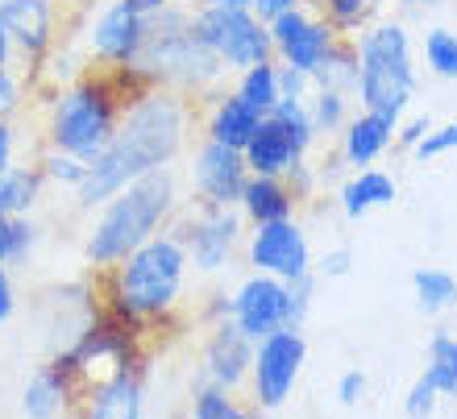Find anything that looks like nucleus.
<instances>
[{
  "label": "nucleus",
  "mask_w": 457,
  "mask_h": 419,
  "mask_svg": "<svg viewBox=\"0 0 457 419\" xmlns=\"http://www.w3.org/2000/svg\"><path fill=\"white\" fill-rule=\"evenodd\" d=\"M195 125H200V100L162 84H150L145 92H137L120 112L112 142L87 162L84 183L71 192L75 208L96 212L125 183L142 179L158 167H175L192 145Z\"/></svg>",
  "instance_id": "obj_1"
},
{
  "label": "nucleus",
  "mask_w": 457,
  "mask_h": 419,
  "mask_svg": "<svg viewBox=\"0 0 457 419\" xmlns=\"http://www.w3.org/2000/svg\"><path fill=\"white\" fill-rule=\"evenodd\" d=\"M145 87L150 79L137 67H125V71L87 67L50 92L46 117H42V142L92 162L112 142L125 104Z\"/></svg>",
  "instance_id": "obj_2"
},
{
  "label": "nucleus",
  "mask_w": 457,
  "mask_h": 419,
  "mask_svg": "<svg viewBox=\"0 0 457 419\" xmlns=\"http://www.w3.org/2000/svg\"><path fill=\"white\" fill-rule=\"evenodd\" d=\"M96 275H100V303L104 308H112L117 316H125L133 324H142V328H154V324H167L179 312L192 262H187L183 241L170 228H162V233H154L137 250L125 253L120 262L104 266Z\"/></svg>",
  "instance_id": "obj_3"
},
{
  "label": "nucleus",
  "mask_w": 457,
  "mask_h": 419,
  "mask_svg": "<svg viewBox=\"0 0 457 419\" xmlns=\"http://www.w3.org/2000/svg\"><path fill=\"white\" fill-rule=\"evenodd\" d=\"M183 204H187V195H183V179L175 167H158L150 175H142V179L125 183L117 195H109L92 212V225L84 228V245H79L84 262L92 270L120 262L142 241L170 228V220H175V212Z\"/></svg>",
  "instance_id": "obj_4"
},
{
  "label": "nucleus",
  "mask_w": 457,
  "mask_h": 419,
  "mask_svg": "<svg viewBox=\"0 0 457 419\" xmlns=\"http://www.w3.org/2000/svg\"><path fill=\"white\" fill-rule=\"evenodd\" d=\"M137 71L150 84L175 87L192 100L217 96L228 75L225 62L212 54V46L192 29V0H175L145 17V46Z\"/></svg>",
  "instance_id": "obj_5"
},
{
  "label": "nucleus",
  "mask_w": 457,
  "mask_h": 419,
  "mask_svg": "<svg viewBox=\"0 0 457 419\" xmlns=\"http://www.w3.org/2000/svg\"><path fill=\"white\" fill-rule=\"evenodd\" d=\"M358 87L353 100L361 108L386 112L403 120L411 112V100L420 92V62L411 29L399 17H374L358 37Z\"/></svg>",
  "instance_id": "obj_6"
},
{
  "label": "nucleus",
  "mask_w": 457,
  "mask_h": 419,
  "mask_svg": "<svg viewBox=\"0 0 457 419\" xmlns=\"http://www.w3.org/2000/svg\"><path fill=\"white\" fill-rule=\"evenodd\" d=\"M245 228L250 225H245L237 204H195V200H187L170 220V233L183 241L192 270L204 278L225 275L228 266L237 262L241 245H245Z\"/></svg>",
  "instance_id": "obj_7"
},
{
  "label": "nucleus",
  "mask_w": 457,
  "mask_h": 419,
  "mask_svg": "<svg viewBox=\"0 0 457 419\" xmlns=\"http://www.w3.org/2000/svg\"><path fill=\"white\" fill-rule=\"evenodd\" d=\"M308 366V336L303 328H278V333L253 341V366L245 398L250 415H275L295 398V386Z\"/></svg>",
  "instance_id": "obj_8"
},
{
  "label": "nucleus",
  "mask_w": 457,
  "mask_h": 419,
  "mask_svg": "<svg viewBox=\"0 0 457 419\" xmlns=\"http://www.w3.org/2000/svg\"><path fill=\"white\" fill-rule=\"evenodd\" d=\"M192 29L212 46V54L225 62L228 75L245 71L262 59H275L270 25L253 9H200V4H192Z\"/></svg>",
  "instance_id": "obj_9"
},
{
  "label": "nucleus",
  "mask_w": 457,
  "mask_h": 419,
  "mask_svg": "<svg viewBox=\"0 0 457 419\" xmlns=\"http://www.w3.org/2000/svg\"><path fill=\"white\" fill-rule=\"evenodd\" d=\"M241 258H245V266H250V270L287 278V283H291V278H303V275H316L312 237H308V228H303L295 216L266 220V225H250V228H245Z\"/></svg>",
  "instance_id": "obj_10"
},
{
  "label": "nucleus",
  "mask_w": 457,
  "mask_h": 419,
  "mask_svg": "<svg viewBox=\"0 0 457 419\" xmlns=\"http://www.w3.org/2000/svg\"><path fill=\"white\" fill-rule=\"evenodd\" d=\"M92 374L79 361L59 349L54 357H46L21 386V415L29 419H54V415H79L87 395Z\"/></svg>",
  "instance_id": "obj_11"
},
{
  "label": "nucleus",
  "mask_w": 457,
  "mask_h": 419,
  "mask_svg": "<svg viewBox=\"0 0 457 419\" xmlns=\"http://www.w3.org/2000/svg\"><path fill=\"white\" fill-rule=\"evenodd\" d=\"M250 179L245 154L212 137L187 145V200L195 204H237L241 187Z\"/></svg>",
  "instance_id": "obj_12"
},
{
  "label": "nucleus",
  "mask_w": 457,
  "mask_h": 419,
  "mask_svg": "<svg viewBox=\"0 0 457 419\" xmlns=\"http://www.w3.org/2000/svg\"><path fill=\"white\" fill-rule=\"evenodd\" d=\"M87 62L104 71H125L137 67L145 46V12H137L129 0H109L96 12V21L87 25Z\"/></svg>",
  "instance_id": "obj_13"
},
{
  "label": "nucleus",
  "mask_w": 457,
  "mask_h": 419,
  "mask_svg": "<svg viewBox=\"0 0 457 419\" xmlns=\"http://www.w3.org/2000/svg\"><path fill=\"white\" fill-rule=\"evenodd\" d=\"M228 320L237 324L250 341H262L278 328H295V320H291V283L262 275V270H250L233 287V316Z\"/></svg>",
  "instance_id": "obj_14"
},
{
  "label": "nucleus",
  "mask_w": 457,
  "mask_h": 419,
  "mask_svg": "<svg viewBox=\"0 0 457 419\" xmlns=\"http://www.w3.org/2000/svg\"><path fill=\"white\" fill-rule=\"evenodd\" d=\"M145 378H150V357L120 361V366H109V370L92 374L79 415H87V419L145 415V398H150V382H145Z\"/></svg>",
  "instance_id": "obj_15"
},
{
  "label": "nucleus",
  "mask_w": 457,
  "mask_h": 419,
  "mask_svg": "<svg viewBox=\"0 0 457 419\" xmlns=\"http://www.w3.org/2000/svg\"><path fill=\"white\" fill-rule=\"evenodd\" d=\"M0 21L12 37L17 67L37 75L50 50L59 46V4L54 0H0Z\"/></svg>",
  "instance_id": "obj_16"
},
{
  "label": "nucleus",
  "mask_w": 457,
  "mask_h": 419,
  "mask_svg": "<svg viewBox=\"0 0 457 419\" xmlns=\"http://www.w3.org/2000/svg\"><path fill=\"white\" fill-rule=\"evenodd\" d=\"M337 29L312 9V4H300V9L283 12L278 21H270V42H275V59L278 62H291L300 71L312 75L320 67L333 42H337Z\"/></svg>",
  "instance_id": "obj_17"
},
{
  "label": "nucleus",
  "mask_w": 457,
  "mask_h": 419,
  "mask_svg": "<svg viewBox=\"0 0 457 419\" xmlns=\"http://www.w3.org/2000/svg\"><path fill=\"white\" fill-rule=\"evenodd\" d=\"M253 366V341L241 333L233 320H212L208 324L204 341H200V378L220 382L228 390L245 395Z\"/></svg>",
  "instance_id": "obj_18"
},
{
  "label": "nucleus",
  "mask_w": 457,
  "mask_h": 419,
  "mask_svg": "<svg viewBox=\"0 0 457 419\" xmlns=\"http://www.w3.org/2000/svg\"><path fill=\"white\" fill-rule=\"evenodd\" d=\"M395 129L399 120L386 117V112H374V108H353L349 125L337 133V154L349 170L374 167L378 158H386L395 150Z\"/></svg>",
  "instance_id": "obj_19"
},
{
  "label": "nucleus",
  "mask_w": 457,
  "mask_h": 419,
  "mask_svg": "<svg viewBox=\"0 0 457 419\" xmlns=\"http://www.w3.org/2000/svg\"><path fill=\"white\" fill-rule=\"evenodd\" d=\"M200 104H204L200 108V133L220 145H233V150H245V142L262 125V112L245 104L237 92H217V96L200 100Z\"/></svg>",
  "instance_id": "obj_20"
},
{
  "label": "nucleus",
  "mask_w": 457,
  "mask_h": 419,
  "mask_svg": "<svg viewBox=\"0 0 457 419\" xmlns=\"http://www.w3.org/2000/svg\"><path fill=\"white\" fill-rule=\"evenodd\" d=\"M395 200H399V183L391 170L361 167V170H349L345 179L337 183V212L345 216L349 225L366 220L378 208H391Z\"/></svg>",
  "instance_id": "obj_21"
},
{
  "label": "nucleus",
  "mask_w": 457,
  "mask_h": 419,
  "mask_svg": "<svg viewBox=\"0 0 457 419\" xmlns=\"http://www.w3.org/2000/svg\"><path fill=\"white\" fill-rule=\"evenodd\" d=\"M245 225H266V220H283V216L300 212V195L291 192L287 175H250L245 187H241L237 200Z\"/></svg>",
  "instance_id": "obj_22"
},
{
  "label": "nucleus",
  "mask_w": 457,
  "mask_h": 419,
  "mask_svg": "<svg viewBox=\"0 0 457 419\" xmlns=\"http://www.w3.org/2000/svg\"><path fill=\"white\" fill-rule=\"evenodd\" d=\"M241 154H245L250 175H287L295 162H303L300 145L291 142V133L283 129L275 117H262L258 133L245 142V150H241Z\"/></svg>",
  "instance_id": "obj_23"
},
{
  "label": "nucleus",
  "mask_w": 457,
  "mask_h": 419,
  "mask_svg": "<svg viewBox=\"0 0 457 419\" xmlns=\"http://www.w3.org/2000/svg\"><path fill=\"white\" fill-rule=\"evenodd\" d=\"M46 192V179L37 162H12L9 170H0V212H37Z\"/></svg>",
  "instance_id": "obj_24"
},
{
  "label": "nucleus",
  "mask_w": 457,
  "mask_h": 419,
  "mask_svg": "<svg viewBox=\"0 0 457 419\" xmlns=\"http://www.w3.org/2000/svg\"><path fill=\"white\" fill-rule=\"evenodd\" d=\"M411 300L424 316H445L457 308V275L441 266H420L411 270Z\"/></svg>",
  "instance_id": "obj_25"
},
{
  "label": "nucleus",
  "mask_w": 457,
  "mask_h": 419,
  "mask_svg": "<svg viewBox=\"0 0 457 419\" xmlns=\"http://www.w3.org/2000/svg\"><path fill=\"white\" fill-rule=\"evenodd\" d=\"M42 228L29 212H0V266H25L34 258Z\"/></svg>",
  "instance_id": "obj_26"
},
{
  "label": "nucleus",
  "mask_w": 457,
  "mask_h": 419,
  "mask_svg": "<svg viewBox=\"0 0 457 419\" xmlns=\"http://www.w3.org/2000/svg\"><path fill=\"white\" fill-rule=\"evenodd\" d=\"M353 104H358V100L349 96V92L312 87V92H308V117H312V125H316V137H320V142H325V137H337L349 125V117H353Z\"/></svg>",
  "instance_id": "obj_27"
},
{
  "label": "nucleus",
  "mask_w": 457,
  "mask_h": 419,
  "mask_svg": "<svg viewBox=\"0 0 457 419\" xmlns=\"http://www.w3.org/2000/svg\"><path fill=\"white\" fill-rule=\"evenodd\" d=\"M233 92L266 117L283 100V92H278V59H262V62H253V67H245V71H237Z\"/></svg>",
  "instance_id": "obj_28"
},
{
  "label": "nucleus",
  "mask_w": 457,
  "mask_h": 419,
  "mask_svg": "<svg viewBox=\"0 0 457 419\" xmlns=\"http://www.w3.org/2000/svg\"><path fill=\"white\" fill-rule=\"evenodd\" d=\"M312 87H337V92L353 96V87H358V42L353 37H337L333 42V50L312 71Z\"/></svg>",
  "instance_id": "obj_29"
},
{
  "label": "nucleus",
  "mask_w": 457,
  "mask_h": 419,
  "mask_svg": "<svg viewBox=\"0 0 457 419\" xmlns=\"http://www.w3.org/2000/svg\"><path fill=\"white\" fill-rule=\"evenodd\" d=\"M308 4H312L341 37H358L361 29L378 17V9H383V0H308Z\"/></svg>",
  "instance_id": "obj_30"
},
{
  "label": "nucleus",
  "mask_w": 457,
  "mask_h": 419,
  "mask_svg": "<svg viewBox=\"0 0 457 419\" xmlns=\"http://www.w3.org/2000/svg\"><path fill=\"white\" fill-rule=\"evenodd\" d=\"M187 411H192L195 419H241V415H250V407L241 403L237 390H228V386H220V382H208V378H200V382L192 386V403H187Z\"/></svg>",
  "instance_id": "obj_31"
},
{
  "label": "nucleus",
  "mask_w": 457,
  "mask_h": 419,
  "mask_svg": "<svg viewBox=\"0 0 457 419\" xmlns=\"http://www.w3.org/2000/svg\"><path fill=\"white\" fill-rule=\"evenodd\" d=\"M433 378V386L441 390V398H453L457 403V336L453 333H433L428 341V357H424V370Z\"/></svg>",
  "instance_id": "obj_32"
},
{
  "label": "nucleus",
  "mask_w": 457,
  "mask_h": 419,
  "mask_svg": "<svg viewBox=\"0 0 457 419\" xmlns=\"http://www.w3.org/2000/svg\"><path fill=\"white\" fill-rule=\"evenodd\" d=\"M420 62L428 67V75L445 79V84L457 79V34L449 25H433L420 37Z\"/></svg>",
  "instance_id": "obj_33"
},
{
  "label": "nucleus",
  "mask_w": 457,
  "mask_h": 419,
  "mask_svg": "<svg viewBox=\"0 0 457 419\" xmlns=\"http://www.w3.org/2000/svg\"><path fill=\"white\" fill-rule=\"evenodd\" d=\"M34 162H37V170H42L46 187H62V192H75V187L84 183V175H87V162H84V158L67 154V150H54V145H46V150H42Z\"/></svg>",
  "instance_id": "obj_34"
},
{
  "label": "nucleus",
  "mask_w": 457,
  "mask_h": 419,
  "mask_svg": "<svg viewBox=\"0 0 457 419\" xmlns=\"http://www.w3.org/2000/svg\"><path fill=\"white\" fill-rule=\"evenodd\" d=\"M266 117H275L278 125L291 133V142L300 145V154L312 158V150H316V142H320V137H316V125H312V117H308V100H287V96H283L275 108H270V112H266Z\"/></svg>",
  "instance_id": "obj_35"
},
{
  "label": "nucleus",
  "mask_w": 457,
  "mask_h": 419,
  "mask_svg": "<svg viewBox=\"0 0 457 419\" xmlns=\"http://www.w3.org/2000/svg\"><path fill=\"white\" fill-rule=\"evenodd\" d=\"M29 104V87H25V71L17 62L0 67V117H21Z\"/></svg>",
  "instance_id": "obj_36"
},
{
  "label": "nucleus",
  "mask_w": 457,
  "mask_h": 419,
  "mask_svg": "<svg viewBox=\"0 0 457 419\" xmlns=\"http://www.w3.org/2000/svg\"><path fill=\"white\" fill-rule=\"evenodd\" d=\"M445 154H457V117L445 120V125H433L416 142V150H411L416 162H436V158H445Z\"/></svg>",
  "instance_id": "obj_37"
},
{
  "label": "nucleus",
  "mask_w": 457,
  "mask_h": 419,
  "mask_svg": "<svg viewBox=\"0 0 457 419\" xmlns=\"http://www.w3.org/2000/svg\"><path fill=\"white\" fill-rule=\"evenodd\" d=\"M441 390L433 386V378L428 374H420L416 382L408 386V395H403V415H411V419H433L436 411H441Z\"/></svg>",
  "instance_id": "obj_38"
},
{
  "label": "nucleus",
  "mask_w": 457,
  "mask_h": 419,
  "mask_svg": "<svg viewBox=\"0 0 457 419\" xmlns=\"http://www.w3.org/2000/svg\"><path fill=\"white\" fill-rule=\"evenodd\" d=\"M333 398H337V407L345 411H358L366 407V398H370V374L366 370H345L333 386Z\"/></svg>",
  "instance_id": "obj_39"
},
{
  "label": "nucleus",
  "mask_w": 457,
  "mask_h": 419,
  "mask_svg": "<svg viewBox=\"0 0 457 419\" xmlns=\"http://www.w3.org/2000/svg\"><path fill=\"white\" fill-rule=\"evenodd\" d=\"M353 270V250L349 245H333L316 258V278H325V283H337V278H349Z\"/></svg>",
  "instance_id": "obj_40"
},
{
  "label": "nucleus",
  "mask_w": 457,
  "mask_h": 419,
  "mask_svg": "<svg viewBox=\"0 0 457 419\" xmlns=\"http://www.w3.org/2000/svg\"><path fill=\"white\" fill-rule=\"evenodd\" d=\"M312 303H316V275L291 278V320H295V328H303V324H308Z\"/></svg>",
  "instance_id": "obj_41"
},
{
  "label": "nucleus",
  "mask_w": 457,
  "mask_h": 419,
  "mask_svg": "<svg viewBox=\"0 0 457 419\" xmlns=\"http://www.w3.org/2000/svg\"><path fill=\"white\" fill-rule=\"evenodd\" d=\"M436 120L428 117V112H416V117H403L399 120V129H395V150H403V154H411L416 150V142H420L424 133L433 129Z\"/></svg>",
  "instance_id": "obj_42"
},
{
  "label": "nucleus",
  "mask_w": 457,
  "mask_h": 419,
  "mask_svg": "<svg viewBox=\"0 0 457 419\" xmlns=\"http://www.w3.org/2000/svg\"><path fill=\"white\" fill-rule=\"evenodd\" d=\"M278 92L287 100H308L312 92V75L300 71V67H291V62H278Z\"/></svg>",
  "instance_id": "obj_43"
},
{
  "label": "nucleus",
  "mask_w": 457,
  "mask_h": 419,
  "mask_svg": "<svg viewBox=\"0 0 457 419\" xmlns=\"http://www.w3.org/2000/svg\"><path fill=\"white\" fill-rule=\"evenodd\" d=\"M17 316V283H12V266H0V328Z\"/></svg>",
  "instance_id": "obj_44"
},
{
  "label": "nucleus",
  "mask_w": 457,
  "mask_h": 419,
  "mask_svg": "<svg viewBox=\"0 0 457 419\" xmlns=\"http://www.w3.org/2000/svg\"><path fill=\"white\" fill-rule=\"evenodd\" d=\"M17 162V117H0V170Z\"/></svg>",
  "instance_id": "obj_45"
},
{
  "label": "nucleus",
  "mask_w": 457,
  "mask_h": 419,
  "mask_svg": "<svg viewBox=\"0 0 457 419\" xmlns=\"http://www.w3.org/2000/svg\"><path fill=\"white\" fill-rule=\"evenodd\" d=\"M300 4H308V0H253L250 9L258 12V17H262L266 25H270V21H278V17H283V12L300 9Z\"/></svg>",
  "instance_id": "obj_46"
},
{
  "label": "nucleus",
  "mask_w": 457,
  "mask_h": 419,
  "mask_svg": "<svg viewBox=\"0 0 457 419\" xmlns=\"http://www.w3.org/2000/svg\"><path fill=\"white\" fill-rule=\"evenodd\" d=\"M200 9H250L253 0H192Z\"/></svg>",
  "instance_id": "obj_47"
},
{
  "label": "nucleus",
  "mask_w": 457,
  "mask_h": 419,
  "mask_svg": "<svg viewBox=\"0 0 457 419\" xmlns=\"http://www.w3.org/2000/svg\"><path fill=\"white\" fill-rule=\"evenodd\" d=\"M4 62H17V50H12V37H9V29H4V21H0V67Z\"/></svg>",
  "instance_id": "obj_48"
},
{
  "label": "nucleus",
  "mask_w": 457,
  "mask_h": 419,
  "mask_svg": "<svg viewBox=\"0 0 457 419\" xmlns=\"http://www.w3.org/2000/svg\"><path fill=\"white\" fill-rule=\"evenodd\" d=\"M395 4H399V9H403V12H408V17H411V12H428V9H436L441 0H395Z\"/></svg>",
  "instance_id": "obj_49"
},
{
  "label": "nucleus",
  "mask_w": 457,
  "mask_h": 419,
  "mask_svg": "<svg viewBox=\"0 0 457 419\" xmlns=\"http://www.w3.org/2000/svg\"><path fill=\"white\" fill-rule=\"evenodd\" d=\"M133 9L137 12H145V17H150V12H158V9H167V4H175V0H129Z\"/></svg>",
  "instance_id": "obj_50"
}]
</instances>
